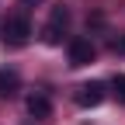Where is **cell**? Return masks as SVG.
<instances>
[{"instance_id":"5b68a950","label":"cell","mask_w":125,"mask_h":125,"mask_svg":"<svg viewBox=\"0 0 125 125\" xmlns=\"http://www.w3.org/2000/svg\"><path fill=\"white\" fill-rule=\"evenodd\" d=\"M21 90V76L14 70H0V97H14Z\"/></svg>"},{"instance_id":"3957f363","label":"cell","mask_w":125,"mask_h":125,"mask_svg":"<svg viewBox=\"0 0 125 125\" xmlns=\"http://www.w3.org/2000/svg\"><path fill=\"white\" fill-rule=\"evenodd\" d=\"M97 49L90 45V38H73L70 42V66H90Z\"/></svg>"},{"instance_id":"7a4b0ae2","label":"cell","mask_w":125,"mask_h":125,"mask_svg":"<svg viewBox=\"0 0 125 125\" xmlns=\"http://www.w3.org/2000/svg\"><path fill=\"white\" fill-rule=\"evenodd\" d=\"M66 21H70V10L66 7H52V18H49V24L42 28V38L49 45H59L62 42V31H66Z\"/></svg>"},{"instance_id":"277c9868","label":"cell","mask_w":125,"mask_h":125,"mask_svg":"<svg viewBox=\"0 0 125 125\" xmlns=\"http://www.w3.org/2000/svg\"><path fill=\"white\" fill-rule=\"evenodd\" d=\"M101 101H104V83L90 80V83H80V87H76V104H80V108H97Z\"/></svg>"},{"instance_id":"ba28073f","label":"cell","mask_w":125,"mask_h":125,"mask_svg":"<svg viewBox=\"0 0 125 125\" xmlns=\"http://www.w3.org/2000/svg\"><path fill=\"white\" fill-rule=\"evenodd\" d=\"M111 49H115V52H118V56H125V35H118V38H115V42H111Z\"/></svg>"},{"instance_id":"8992f818","label":"cell","mask_w":125,"mask_h":125,"mask_svg":"<svg viewBox=\"0 0 125 125\" xmlns=\"http://www.w3.org/2000/svg\"><path fill=\"white\" fill-rule=\"evenodd\" d=\"M28 111H31V118H49L52 115V104H49L45 94H31L28 97Z\"/></svg>"},{"instance_id":"52a82bcc","label":"cell","mask_w":125,"mask_h":125,"mask_svg":"<svg viewBox=\"0 0 125 125\" xmlns=\"http://www.w3.org/2000/svg\"><path fill=\"white\" fill-rule=\"evenodd\" d=\"M111 90H115V97L125 104V73H118L115 76V80H111Z\"/></svg>"},{"instance_id":"6da1fadb","label":"cell","mask_w":125,"mask_h":125,"mask_svg":"<svg viewBox=\"0 0 125 125\" xmlns=\"http://www.w3.org/2000/svg\"><path fill=\"white\" fill-rule=\"evenodd\" d=\"M31 38V21L21 18V14H14V18H7L4 24H0V42L10 45V49H18V45H24Z\"/></svg>"}]
</instances>
